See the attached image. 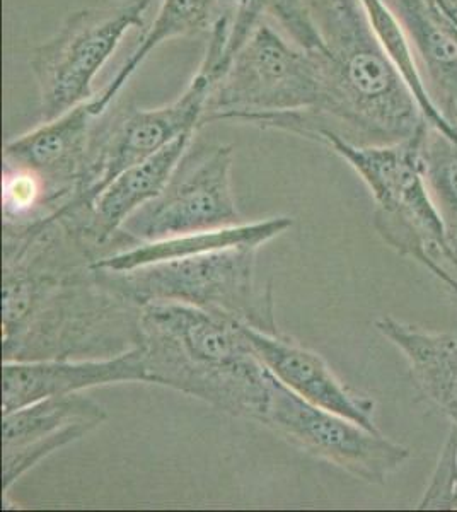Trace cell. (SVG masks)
<instances>
[{"instance_id": "cell-21", "label": "cell", "mask_w": 457, "mask_h": 512, "mask_svg": "<svg viewBox=\"0 0 457 512\" xmlns=\"http://www.w3.org/2000/svg\"><path fill=\"white\" fill-rule=\"evenodd\" d=\"M273 0H260L261 7L265 9V12H268V7L272 4Z\"/></svg>"}, {"instance_id": "cell-23", "label": "cell", "mask_w": 457, "mask_h": 512, "mask_svg": "<svg viewBox=\"0 0 457 512\" xmlns=\"http://www.w3.org/2000/svg\"><path fill=\"white\" fill-rule=\"evenodd\" d=\"M452 424H456L457 425V419L456 420H452Z\"/></svg>"}, {"instance_id": "cell-19", "label": "cell", "mask_w": 457, "mask_h": 512, "mask_svg": "<svg viewBox=\"0 0 457 512\" xmlns=\"http://www.w3.org/2000/svg\"><path fill=\"white\" fill-rule=\"evenodd\" d=\"M418 509L457 511V425H451L446 443L440 449L439 460L429 485L418 502Z\"/></svg>"}, {"instance_id": "cell-16", "label": "cell", "mask_w": 457, "mask_h": 512, "mask_svg": "<svg viewBox=\"0 0 457 512\" xmlns=\"http://www.w3.org/2000/svg\"><path fill=\"white\" fill-rule=\"evenodd\" d=\"M290 217H272L268 221L251 222V224H238V226L222 227L212 231L183 234L176 238L162 239L154 243H142L128 250L101 256L91 262L89 267L94 270H111V272H125L132 268L144 267L157 262L180 260L190 256L203 255L210 251L227 250L238 246H263L268 241L277 238L292 227Z\"/></svg>"}, {"instance_id": "cell-17", "label": "cell", "mask_w": 457, "mask_h": 512, "mask_svg": "<svg viewBox=\"0 0 457 512\" xmlns=\"http://www.w3.org/2000/svg\"><path fill=\"white\" fill-rule=\"evenodd\" d=\"M222 0H161L156 18L139 47L125 60L122 69L116 72L105 91L91 99V106L98 117H105L116 96L122 93L125 84L134 76L140 65L164 41L180 38V36L200 35L203 31L212 30L215 19L219 16Z\"/></svg>"}, {"instance_id": "cell-12", "label": "cell", "mask_w": 457, "mask_h": 512, "mask_svg": "<svg viewBox=\"0 0 457 512\" xmlns=\"http://www.w3.org/2000/svg\"><path fill=\"white\" fill-rule=\"evenodd\" d=\"M147 383V369L139 345L101 359H35L4 361L2 412L118 383Z\"/></svg>"}, {"instance_id": "cell-14", "label": "cell", "mask_w": 457, "mask_h": 512, "mask_svg": "<svg viewBox=\"0 0 457 512\" xmlns=\"http://www.w3.org/2000/svg\"><path fill=\"white\" fill-rule=\"evenodd\" d=\"M193 134L195 130L180 135L152 158L125 169L84 209L53 219L64 222L82 245H108L128 217L161 195L188 151Z\"/></svg>"}, {"instance_id": "cell-18", "label": "cell", "mask_w": 457, "mask_h": 512, "mask_svg": "<svg viewBox=\"0 0 457 512\" xmlns=\"http://www.w3.org/2000/svg\"><path fill=\"white\" fill-rule=\"evenodd\" d=\"M422 158L425 180L444 224L447 245L457 260V139L427 125Z\"/></svg>"}, {"instance_id": "cell-7", "label": "cell", "mask_w": 457, "mask_h": 512, "mask_svg": "<svg viewBox=\"0 0 457 512\" xmlns=\"http://www.w3.org/2000/svg\"><path fill=\"white\" fill-rule=\"evenodd\" d=\"M231 146L188 147L159 197L128 217L120 233L128 243L142 245L183 234L241 224L232 195Z\"/></svg>"}, {"instance_id": "cell-13", "label": "cell", "mask_w": 457, "mask_h": 512, "mask_svg": "<svg viewBox=\"0 0 457 512\" xmlns=\"http://www.w3.org/2000/svg\"><path fill=\"white\" fill-rule=\"evenodd\" d=\"M244 333L261 364L304 402L342 415L372 432L376 424V402L342 383L321 355L302 347L282 333H267L244 325Z\"/></svg>"}, {"instance_id": "cell-5", "label": "cell", "mask_w": 457, "mask_h": 512, "mask_svg": "<svg viewBox=\"0 0 457 512\" xmlns=\"http://www.w3.org/2000/svg\"><path fill=\"white\" fill-rule=\"evenodd\" d=\"M324 105L318 55L289 43L261 21L210 91L200 127L214 122L258 125L265 118L304 113Z\"/></svg>"}, {"instance_id": "cell-8", "label": "cell", "mask_w": 457, "mask_h": 512, "mask_svg": "<svg viewBox=\"0 0 457 512\" xmlns=\"http://www.w3.org/2000/svg\"><path fill=\"white\" fill-rule=\"evenodd\" d=\"M217 81L219 74L202 60L188 88L169 105L154 110H127L99 127L93 158L81 187L69 204L58 210V216L84 209L125 169L152 158L180 135L197 130Z\"/></svg>"}, {"instance_id": "cell-6", "label": "cell", "mask_w": 457, "mask_h": 512, "mask_svg": "<svg viewBox=\"0 0 457 512\" xmlns=\"http://www.w3.org/2000/svg\"><path fill=\"white\" fill-rule=\"evenodd\" d=\"M161 0H116L69 16L62 28L36 48L31 70L40 93L41 120L48 122L96 98L93 82L123 36L144 28L147 12Z\"/></svg>"}, {"instance_id": "cell-11", "label": "cell", "mask_w": 457, "mask_h": 512, "mask_svg": "<svg viewBox=\"0 0 457 512\" xmlns=\"http://www.w3.org/2000/svg\"><path fill=\"white\" fill-rule=\"evenodd\" d=\"M106 420V410L76 393L53 396L4 414L2 419V492L40 461L76 443Z\"/></svg>"}, {"instance_id": "cell-1", "label": "cell", "mask_w": 457, "mask_h": 512, "mask_svg": "<svg viewBox=\"0 0 457 512\" xmlns=\"http://www.w3.org/2000/svg\"><path fill=\"white\" fill-rule=\"evenodd\" d=\"M318 36L324 105L318 117L289 113L280 132L304 139L331 130L357 146L410 139L425 125L420 106L382 50L360 0H302Z\"/></svg>"}, {"instance_id": "cell-3", "label": "cell", "mask_w": 457, "mask_h": 512, "mask_svg": "<svg viewBox=\"0 0 457 512\" xmlns=\"http://www.w3.org/2000/svg\"><path fill=\"white\" fill-rule=\"evenodd\" d=\"M427 125L410 139L357 146L331 130H318L314 142L347 161L374 198L377 234L400 255L413 258L457 297V260L435 207L423 169Z\"/></svg>"}, {"instance_id": "cell-4", "label": "cell", "mask_w": 457, "mask_h": 512, "mask_svg": "<svg viewBox=\"0 0 457 512\" xmlns=\"http://www.w3.org/2000/svg\"><path fill=\"white\" fill-rule=\"evenodd\" d=\"M258 251L260 246H238L125 272L91 270L101 286L139 308L188 304L277 335L272 287L256 286Z\"/></svg>"}, {"instance_id": "cell-20", "label": "cell", "mask_w": 457, "mask_h": 512, "mask_svg": "<svg viewBox=\"0 0 457 512\" xmlns=\"http://www.w3.org/2000/svg\"><path fill=\"white\" fill-rule=\"evenodd\" d=\"M457 40V0H427Z\"/></svg>"}, {"instance_id": "cell-15", "label": "cell", "mask_w": 457, "mask_h": 512, "mask_svg": "<svg viewBox=\"0 0 457 512\" xmlns=\"http://www.w3.org/2000/svg\"><path fill=\"white\" fill-rule=\"evenodd\" d=\"M377 332L405 355L411 378L427 402L457 419V338L429 332L391 316L377 318Z\"/></svg>"}, {"instance_id": "cell-10", "label": "cell", "mask_w": 457, "mask_h": 512, "mask_svg": "<svg viewBox=\"0 0 457 512\" xmlns=\"http://www.w3.org/2000/svg\"><path fill=\"white\" fill-rule=\"evenodd\" d=\"M98 117L91 101L41 123L28 134L7 142L4 164L26 169L47 190L50 217L69 204L86 176L98 135Z\"/></svg>"}, {"instance_id": "cell-22", "label": "cell", "mask_w": 457, "mask_h": 512, "mask_svg": "<svg viewBox=\"0 0 457 512\" xmlns=\"http://www.w3.org/2000/svg\"><path fill=\"white\" fill-rule=\"evenodd\" d=\"M452 127L456 128L457 130V113L454 115V117L451 118Z\"/></svg>"}, {"instance_id": "cell-9", "label": "cell", "mask_w": 457, "mask_h": 512, "mask_svg": "<svg viewBox=\"0 0 457 512\" xmlns=\"http://www.w3.org/2000/svg\"><path fill=\"white\" fill-rule=\"evenodd\" d=\"M261 425L304 453L374 485L386 483L411 456L410 449L381 432L367 431L342 415L304 402L273 374L267 415Z\"/></svg>"}, {"instance_id": "cell-2", "label": "cell", "mask_w": 457, "mask_h": 512, "mask_svg": "<svg viewBox=\"0 0 457 512\" xmlns=\"http://www.w3.org/2000/svg\"><path fill=\"white\" fill-rule=\"evenodd\" d=\"M137 345L147 383L263 424L272 373L256 357L241 321L188 304H145Z\"/></svg>"}]
</instances>
